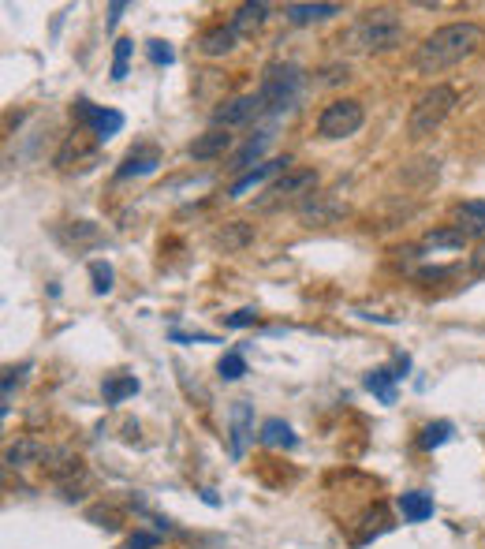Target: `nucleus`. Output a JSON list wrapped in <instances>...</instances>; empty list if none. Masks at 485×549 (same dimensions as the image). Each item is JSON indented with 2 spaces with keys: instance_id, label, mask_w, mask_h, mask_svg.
I'll return each instance as SVG.
<instances>
[{
  "instance_id": "obj_7",
  "label": "nucleus",
  "mask_w": 485,
  "mask_h": 549,
  "mask_svg": "<svg viewBox=\"0 0 485 549\" xmlns=\"http://www.w3.org/2000/svg\"><path fill=\"white\" fill-rule=\"evenodd\" d=\"M98 165V139L90 135V131H75L64 146H60V153H57V169L60 172H87V169H94Z\"/></svg>"
},
{
  "instance_id": "obj_13",
  "label": "nucleus",
  "mask_w": 485,
  "mask_h": 549,
  "mask_svg": "<svg viewBox=\"0 0 485 549\" xmlns=\"http://www.w3.org/2000/svg\"><path fill=\"white\" fill-rule=\"evenodd\" d=\"M452 224L467 235V240H481V235H485V202L470 199V202L452 206Z\"/></svg>"
},
{
  "instance_id": "obj_34",
  "label": "nucleus",
  "mask_w": 485,
  "mask_h": 549,
  "mask_svg": "<svg viewBox=\"0 0 485 549\" xmlns=\"http://www.w3.org/2000/svg\"><path fill=\"white\" fill-rule=\"evenodd\" d=\"M254 322H258V310H251V306H242V310H235V314H228V318H224L228 329H247Z\"/></svg>"
},
{
  "instance_id": "obj_31",
  "label": "nucleus",
  "mask_w": 485,
  "mask_h": 549,
  "mask_svg": "<svg viewBox=\"0 0 485 549\" xmlns=\"http://www.w3.org/2000/svg\"><path fill=\"white\" fill-rule=\"evenodd\" d=\"M347 78H351L347 64H325V67L317 71L314 83H317V87H340V83H347Z\"/></svg>"
},
{
  "instance_id": "obj_39",
  "label": "nucleus",
  "mask_w": 485,
  "mask_h": 549,
  "mask_svg": "<svg viewBox=\"0 0 485 549\" xmlns=\"http://www.w3.org/2000/svg\"><path fill=\"white\" fill-rule=\"evenodd\" d=\"M470 265H474V273H485V247H478V254L470 258Z\"/></svg>"
},
{
  "instance_id": "obj_23",
  "label": "nucleus",
  "mask_w": 485,
  "mask_h": 549,
  "mask_svg": "<svg viewBox=\"0 0 485 549\" xmlns=\"http://www.w3.org/2000/svg\"><path fill=\"white\" fill-rule=\"evenodd\" d=\"M217 247L224 251H242V247H251L254 243V224H242V221H228L224 228H217Z\"/></svg>"
},
{
  "instance_id": "obj_19",
  "label": "nucleus",
  "mask_w": 485,
  "mask_h": 549,
  "mask_svg": "<svg viewBox=\"0 0 485 549\" xmlns=\"http://www.w3.org/2000/svg\"><path fill=\"white\" fill-rule=\"evenodd\" d=\"M284 16L292 26H310V23H325L333 16H344L340 5H284Z\"/></svg>"
},
{
  "instance_id": "obj_21",
  "label": "nucleus",
  "mask_w": 485,
  "mask_h": 549,
  "mask_svg": "<svg viewBox=\"0 0 485 549\" xmlns=\"http://www.w3.org/2000/svg\"><path fill=\"white\" fill-rule=\"evenodd\" d=\"M265 5H242V8H235V16L228 19V26L235 30V37H254L258 30H262V23H265Z\"/></svg>"
},
{
  "instance_id": "obj_25",
  "label": "nucleus",
  "mask_w": 485,
  "mask_h": 549,
  "mask_svg": "<svg viewBox=\"0 0 485 549\" xmlns=\"http://www.w3.org/2000/svg\"><path fill=\"white\" fill-rule=\"evenodd\" d=\"M139 392V378H124V374H108L101 381V397L105 404H124L128 397H135Z\"/></svg>"
},
{
  "instance_id": "obj_17",
  "label": "nucleus",
  "mask_w": 485,
  "mask_h": 549,
  "mask_svg": "<svg viewBox=\"0 0 485 549\" xmlns=\"http://www.w3.org/2000/svg\"><path fill=\"white\" fill-rule=\"evenodd\" d=\"M228 422H232V456H242L247 449V438L254 434L251 422H254V408L247 400H235L232 411H228Z\"/></svg>"
},
{
  "instance_id": "obj_10",
  "label": "nucleus",
  "mask_w": 485,
  "mask_h": 549,
  "mask_svg": "<svg viewBox=\"0 0 485 549\" xmlns=\"http://www.w3.org/2000/svg\"><path fill=\"white\" fill-rule=\"evenodd\" d=\"M344 213H347V206L340 199H333V194H306L299 202V221L310 228L314 224H336Z\"/></svg>"
},
{
  "instance_id": "obj_32",
  "label": "nucleus",
  "mask_w": 485,
  "mask_h": 549,
  "mask_svg": "<svg viewBox=\"0 0 485 549\" xmlns=\"http://www.w3.org/2000/svg\"><path fill=\"white\" fill-rule=\"evenodd\" d=\"M131 49H135V42H131V37H119V42H116V60H112V78H124V75H128V57H131Z\"/></svg>"
},
{
  "instance_id": "obj_20",
  "label": "nucleus",
  "mask_w": 485,
  "mask_h": 549,
  "mask_svg": "<svg viewBox=\"0 0 485 549\" xmlns=\"http://www.w3.org/2000/svg\"><path fill=\"white\" fill-rule=\"evenodd\" d=\"M235 49V30L232 26H210L198 37V53L201 57H224Z\"/></svg>"
},
{
  "instance_id": "obj_26",
  "label": "nucleus",
  "mask_w": 485,
  "mask_h": 549,
  "mask_svg": "<svg viewBox=\"0 0 485 549\" xmlns=\"http://www.w3.org/2000/svg\"><path fill=\"white\" fill-rule=\"evenodd\" d=\"M262 445L269 449H295V434H292V426L284 419H265L262 422Z\"/></svg>"
},
{
  "instance_id": "obj_2",
  "label": "nucleus",
  "mask_w": 485,
  "mask_h": 549,
  "mask_svg": "<svg viewBox=\"0 0 485 549\" xmlns=\"http://www.w3.org/2000/svg\"><path fill=\"white\" fill-rule=\"evenodd\" d=\"M403 42V19L392 8H370L362 12L344 34L336 37V46L344 53H392Z\"/></svg>"
},
{
  "instance_id": "obj_22",
  "label": "nucleus",
  "mask_w": 485,
  "mask_h": 549,
  "mask_svg": "<svg viewBox=\"0 0 485 549\" xmlns=\"http://www.w3.org/2000/svg\"><path fill=\"white\" fill-rule=\"evenodd\" d=\"M399 513L408 523H426L433 516V497L422 493V490H408V493H399Z\"/></svg>"
},
{
  "instance_id": "obj_29",
  "label": "nucleus",
  "mask_w": 485,
  "mask_h": 549,
  "mask_svg": "<svg viewBox=\"0 0 485 549\" xmlns=\"http://www.w3.org/2000/svg\"><path fill=\"white\" fill-rule=\"evenodd\" d=\"M90 281H94V295H108L112 292V281L116 273L108 262H90Z\"/></svg>"
},
{
  "instance_id": "obj_11",
  "label": "nucleus",
  "mask_w": 485,
  "mask_h": 549,
  "mask_svg": "<svg viewBox=\"0 0 485 549\" xmlns=\"http://www.w3.org/2000/svg\"><path fill=\"white\" fill-rule=\"evenodd\" d=\"M157 165H160V150L150 146V142H142V146L128 150V157H124V161H119V169H116V180L150 176V172H157Z\"/></svg>"
},
{
  "instance_id": "obj_37",
  "label": "nucleus",
  "mask_w": 485,
  "mask_h": 549,
  "mask_svg": "<svg viewBox=\"0 0 485 549\" xmlns=\"http://www.w3.org/2000/svg\"><path fill=\"white\" fill-rule=\"evenodd\" d=\"M172 340H176V344H217L210 333H194V337H191V333H172Z\"/></svg>"
},
{
  "instance_id": "obj_35",
  "label": "nucleus",
  "mask_w": 485,
  "mask_h": 549,
  "mask_svg": "<svg viewBox=\"0 0 485 549\" xmlns=\"http://www.w3.org/2000/svg\"><path fill=\"white\" fill-rule=\"evenodd\" d=\"M71 240H75V243H94V240H101V232H98L90 221H75Z\"/></svg>"
},
{
  "instance_id": "obj_14",
  "label": "nucleus",
  "mask_w": 485,
  "mask_h": 549,
  "mask_svg": "<svg viewBox=\"0 0 485 549\" xmlns=\"http://www.w3.org/2000/svg\"><path fill=\"white\" fill-rule=\"evenodd\" d=\"M42 467H46V475L53 482H67V479L83 475V456L71 452V449H49V460Z\"/></svg>"
},
{
  "instance_id": "obj_18",
  "label": "nucleus",
  "mask_w": 485,
  "mask_h": 549,
  "mask_svg": "<svg viewBox=\"0 0 485 549\" xmlns=\"http://www.w3.org/2000/svg\"><path fill=\"white\" fill-rule=\"evenodd\" d=\"M46 460H49V449L37 438H19L15 445L5 449V463L8 467H30V463H46Z\"/></svg>"
},
{
  "instance_id": "obj_6",
  "label": "nucleus",
  "mask_w": 485,
  "mask_h": 549,
  "mask_svg": "<svg viewBox=\"0 0 485 549\" xmlns=\"http://www.w3.org/2000/svg\"><path fill=\"white\" fill-rule=\"evenodd\" d=\"M71 112H75V120L83 124V131H90L98 142H108L112 135L124 131V112L105 109V105H94V101H87V98H78Z\"/></svg>"
},
{
  "instance_id": "obj_28",
  "label": "nucleus",
  "mask_w": 485,
  "mask_h": 549,
  "mask_svg": "<svg viewBox=\"0 0 485 549\" xmlns=\"http://www.w3.org/2000/svg\"><path fill=\"white\" fill-rule=\"evenodd\" d=\"M449 438H452V422H444V419H440V422H429V426L422 430L418 445H422L426 452H433V449H440V445L449 441Z\"/></svg>"
},
{
  "instance_id": "obj_33",
  "label": "nucleus",
  "mask_w": 485,
  "mask_h": 549,
  "mask_svg": "<svg viewBox=\"0 0 485 549\" xmlns=\"http://www.w3.org/2000/svg\"><path fill=\"white\" fill-rule=\"evenodd\" d=\"M146 53H150V60H153V64H165V67L176 60L172 46H169V42H157V37H153V42H146Z\"/></svg>"
},
{
  "instance_id": "obj_12",
  "label": "nucleus",
  "mask_w": 485,
  "mask_h": 549,
  "mask_svg": "<svg viewBox=\"0 0 485 549\" xmlns=\"http://www.w3.org/2000/svg\"><path fill=\"white\" fill-rule=\"evenodd\" d=\"M288 157H273V161H262V165H254L251 172H242L232 187H228V199H242V194H247L251 187H258V183H265L273 172H288Z\"/></svg>"
},
{
  "instance_id": "obj_15",
  "label": "nucleus",
  "mask_w": 485,
  "mask_h": 549,
  "mask_svg": "<svg viewBox=\"0 0 485 549\" xmlns=\"http://www.w3.org/2000/svg\"><path fill=\"white\" fill-rule=\"evenodd\" d=\"M269 142H273V131H258V135H251L247 142H242V146L228 157V172H239V176H242V172H251V165H254L258 157L265 153V146H269Z\"/></svg>"
},
{
  "instance_id": "obj_3",
  "label": "nucleus",
  "mask_w": 485,
  "mask_h": 549,
  "mask_svg": "<svg viewBox=\"0 0 485 549\" xmlns=\"http://www.w3.org/2000/svg\"><path fill=\"white\" fill-rule=\"evenodd\" d=\"M258 98L265 101V112H273V116L292 112L303 98V71L295 64H269L262 87H258Z\"/></svg>"
},
{
  "instance_id": "obj_16",
  "label": "nucleus",
  "mask_w": 485,
  "mask_h": 549,
  "mask_svg": "<svg viewBox=\"0 0 485 549\" xmlns=\"http://www.w3.org/2000/svg\"><path fill=\"white\" fill-rule=\"evenodd\" d=\"M228 150H232V131H224V128H210L206 135H198L191 142L194 161H213V157H224Z\"/></svg>"
},
{
  "instance_id": "obj_27",
  "label": "nucleus",
  "mask_w": 485,
  "mask_h": 549,
  "mask_svg": "<svg viewBox=\"0 0 485 549\" xmlns=\"http://www.w3.org/2000/svg\"><path fill=\"white\" fill-rule=\"evenodd\" d=\"M396 378H399V374H392L388 367H377V370L366 374V388L374 392L381 404H396Z\"/></svg>"
},
{
  "instance_id": "obj_5",
  "label": "nucleus",
  "mask_w": 485,
  "mask_h": 549,
  "mask_svg": "<svg viewBox=\"0 0 485 549\" xmlns=\"http://www.w3.org/2000/svg\"><path fill=\"white\" fill-rule=\"evenodd\" d=\"M366 112H362V101L355 98H340V101H329L317 116V135L321 139H347L362 128Z\"/></svg>"
},
{
  "instance_id": "obj_9",
  "label": "nucleus",
  "mask_w": 485,
  "mask_h": 549,
  "mask_svg": "<svg viewBox=\"0 0 485 549\" xmlns=\"http://www.w3.org/2000/svg\"><path fill=\"white\" fill-rule=\"evenodd\" d=\"M262 112H265V101H262L258 94H242V98H232V101H224V105L213 112V128H224V131H232V128L251 124L254 116H262Z\"/></svg>"
},
{
  "instance_id": "obj_36",
  "label": "nucleus",
  "mask_w": 485,
  "mask_h": 549,
  "mask_svg": "<svg viewBox=\"0 0 485 549\" xmlns=\"http://www.w3.org/2000/svg\"><path fill=\"white\" fill-rule=\"evenodd\" d=\"M157 534L153 531H135L131 538H128V549H157Z\"/></svg>"
},
{
  "instance_id": "obj_38",
  "label": "nucleus",
  "mask_w": 485,
  "mask_h": 549,
  "mask_svg": "<svg viewBox=\"0 0 485 549\" xmlns=\"http://www.w3.org/2000/svg\"><path fill=\"white\" fill-rule=\"evenodd\" d=\"M128 12V5H124V0H116V5H108V26H116L119 23V16H124Z\"/></svg>"
},
{
  "instance_id": "obj_24",
  "label": "nucleus",
  "mask_w": 485,
  "mask_h": 549,
  "mask_svg": "<svg viewBox=\"0 0 485 549\" xmlns=\"http://www.w3.org/2000/svg\"><path fill=\"white\" fill-rule=\"evenodd\" d=\"M470 240L456 228V224H449V228H433V232H426L422 235V247L426 251H463Z\"/></svg>"
},
{
  "instance_id": "obj_8",
  "label": "nucleus",
  "mask_w": 485,
  "mask_h": 549,
  "mask_svg": "<svg viewBox=\"0 0 485 549\" xmlns=\"http://www.w3.org/2000/svg\"><path fill=\"white\" fill-rule=\"evenodd\" d=\"M317 187V172L314 169H288L284 176H280L269 191H265V199H262V210L276 206V202H288V199H299V194L314 191Z\"/></svg>"
},
{
  "instance_id": "obj_30",
  "label": "nucleus",
  "mask_w": 485,
  "mask_h": 549,
  "mask_svg": "<svg viewBox=\"0 0 485 549\" xmlns=\"http://www.w3.org/2000/svg\"><path fill=\"white\" fill-rule=\"evenodd\" d=\"M217 374H221L224 381H239L242 374H247V363H242L239 351H224V359L217 363Z\"/></svg>"
},
{
  "instance_id": "obj_4",
  "label": "nucleus",
  "mask_w": 485,
  "mask_h": 549,
  "mask_svg": "<svg viewBox=\"0 0 485 549\" xmlns=\"http://www.w3.org/2000/svg\"><path fill=\"white\" fill-rule=\"evenodd\" d=\"M456 101H459V94L452 90V87H444V83H437V87H429L415 105H411V116H408V139H426V135H433L444 120H449V112L456 109Z\"/></svg>"
},
{
  "instance_id": "obj_1",
  "label": "nucleus",
  "mask_w": 485,
  "mask_h": 549,
  "mask_svg": "<svg viewBox=\"0 0 485 549\" xmlns=\"http://www.w3.org/2000/svg\"><path fill=\"white\" fill-rule=\"evenodd\" d=\"M481 49H485V26L474 23V19H463V23H449V26L433 30L415 49L411 64H415L418 75H440V71H449V67L478 57Z\"/></svg>"
}]
</instances>
